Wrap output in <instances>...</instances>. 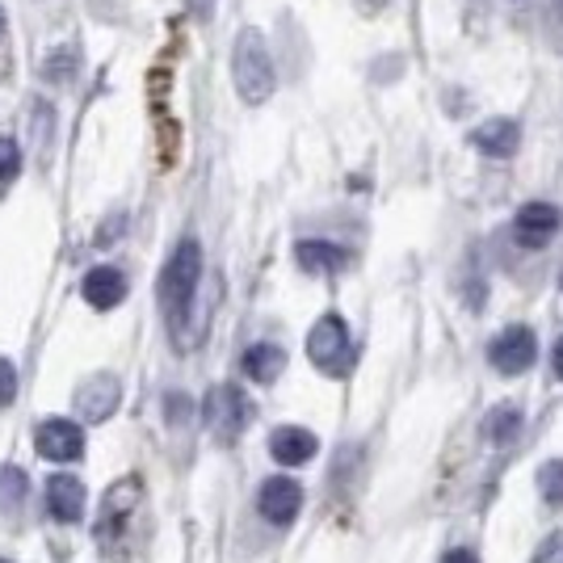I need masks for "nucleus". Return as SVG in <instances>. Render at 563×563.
<instances>
[{
    "instance_id": "nucleus-17",
    "label": "nucleus",
    "mask_w": 563,
    "mask_h": 563,
    "mask_svg": "<svg viewBox=\"0 0 563 563\" xmlns=\"http://www.w3.org/2000/svg\"><path fill=\"white\" fill-rule=\"evenodd\" d=\"M18 168H22V152H18V143L9 140V135H0V181L18 177Z\"/></svg>"
},
{
    "instance_id": "nucleus-8",
    "label": "nucleus",
    "mask_w": 563,
    "mask_h": 563,
    "mask_svg": "<svg viewBox=\"0 0 563 563\" xmlns=\"http://www.w3.org/2000/svg\"><path fill=\"white\" fill-rule=\"evenodd\" d=\"M563 214L560 207H551V202H526L514 219V235L521 249H542L551 235L560 232Z\"/></svg>"
},
{
    "instance_id": "nucleus-10",
    "label": "nucleus",
    "mask_w": 563,
    "mask_h": 563,
    "mask_svg": "<svg viewBox=\"0 0 563 563\" xmlns=\"http://www.w3.org/2000/svg\"><path fill=\"white\" fill-rule=\"evenodd\" d=\"M517 143H521V126L514 118H488V122H479L471 131V147L493 156V161H509L517 152Z\"/></svg>"
},
{
    "instance_id": "nucleus-23",
    "label": "nucleus",
    "mask_w": 563,
    "mask_h": 563,
    "mask_svg": "<svg viewBox=\"0 0 563 563\" xmlns=\"http://www.w3.org/2000/svg\"><path fill=\"white\" fill-rule=\"evenodd\" d=\"M0 38H4V13H0Z\"/></svg>"
},
{
    "instance_id": "nucleus-24",
    "label": "nucleus",
    "mask_w": 563,
    "mask_h": 563,
    "mask_svg": "<svg viewBox=\"0 0 563 563\" xmlns=\"http://www.w3.org/2000/svg\"><path fill=\"white\" fill-rule=\"evenodd\" d=\"M0 563H13V560H0Z\"/></svg>"
},
{
    "instance_id": "nucleus-11",
    "label": "nucleus",
    "mask_w": 563,
    "mask_h": 563,
    "mask_svg": "<svg viewBox=\"0 0 563 563\" xmlns=\"http://www.w3.org/2000/svg\"><path fill=\"white\" fill-rule=\"evenodd\" d=\"M316 450H320L316 433L299 429V424H282V429L269 433V454L278 459L282 467H303V463L316 459Z\"/></svg>"
},
{
    "instance_id": "nucleus-5",
    "label": "nucleus",
    "mask_w": 563,
    "mask_h": 563,
    "mask_svg": "<svg viewBox=\"0 0 563 563\" xmlns=\"http://www.w3.org/2000/svg\"><path fill=\"white\" fill-rule=\"evenodd\" d=\"M539 357V341L526 324H514V329L496 332L493 345H488V362H493L500 375H526Z\"/></svg>"
},
{
    "instance_id": "nucleus-4",
    "label": "nucleus",
    "mask_w": 563,
    "mask_h": 563,
    "mask_svg": "<svg viewBox=\"0 0 563 563\" xmlns=\"http://www.w3.org/2000/svg\"><path fill=\"white\" fill-rule=\"evenodd\" d=\"M202 417H207V424H211L214 438L232 442V438H240V433H244V424H249V417H253V408H249V399H244V391H240V387H232V383H219L211 396H207V404H202Z\"/></svg>"
},
{
    "instance_id": "nucleus-14",
    "label": "nucleus",
    "mask_w": 563,
    "mask_h": 563,
    "mask_svg": "<svg viewBox=\"0 0 563 563\" xmlns=\"http://www.w3.org/2000/svg\"><path fill=\"white\" fill-rule=\"evenodd\" d=\"M295 261L307 274H336L345 265V249H336L329 240H299L295 244Z\"/></svg>"
},
{
    "instance_id": "nucleus-19",
    "label": "nucleus",
    "mask_w": 563,
    "mask_h": 563,
    "mask_svg": "<svg viewBox=\"0 0 563 563\" xmlns=\"http://www.w3.org/2000/svg\"><path fill=\"white\" fill-rule=\"evenodd\" d=\"M18 399V371L9 357H0V404H13Z\"/></svg>"
},
{
    "instance_id": "nucleus-12",
    "label": "nucleus",
    "mask_w": 563,
    "mask_h": 563,
    "mask_svg": "<svg viewBox=\"0 0 563 563\" xmlns=\"http://www.w3.org/2000/svg\"><path fill=\"white\" fill-rule=\"evenodd\" d=\"M80 295H85V303L97 307V311H114L122 299H126V278H122V269L114 265H97L85 274L80 282Z\"/></svg>"
},
{
    "instance_id": "nucleus-6",
    "label": "nucleus",
    "mask_w": 563,
    "mask_h": 563,
    "mask_svg": "<svg viewBox=\"0 0 563 563\" xmlns=\"http://www.w3.org/2000/svg\"><path fill=\"white\" fill-rule=\"evenodd\" d=\"M34 442L43 450V459L51 463H76V459H85V429L68 417H51V421L38 424V433H34Z\"/></svg>"
},
{
    "instance_id": "nucleus-1",
    "label": "nucleus",
    "mask_w": 563,
    "mask_h": 563,
    "mask_svg": "<svg viewBox=\"0 0 563 563\" xmlns=\"http://www.w3.org/2000/svg\"><path fill=\"white\" fill-rule=\"evenodd\" d=\"M232 80L240 101H249V106H265L278 89V71H274V59H269V47H265V34L253 30V25L235 34Z\"/></svg>"
},
{
    "instance_id": "nucleus-7",
    "label": "nucleus",
    "mask_w": 563,
    "mask_h": 563,
    "mask_svg": "<svg viewBox=\"0 0 563 563\" xmlns=\"http://www.w3.org/2000/svg\"><path fill=\"white\" fill-rule=\"evenodd\" d=\"M257 509L261 517H269L274 526H286V521H295L299 509H303V488H299V479H290V475H274V479H265L257 493Z\"/></svg>"
},
{
    "instance_id": "nucleus-9",
    "label": "nucleus",
    "mask_w": 563,
    "mask_h": 563,
    "mask_svg": "<svg viewBox=\"0 0 563 563\" xmlns=\"http://www.w3.org/2000/svg\"><path fill=\"white\" fill-rule=\"evenodd\" d=\"M85 505H89V496H85V484H80L76 475H68V471L51 475L47 479V514L55 517V521H64V526L80 521V517H85Z\"/></svg>"
},
{
    "instance_id": "nucleus-15",
    "label": "nucleus",
    "mask_w": 563,
    "mask_h": 563,
    "mask_svg": "<svg viewBox=\"0 0 563 563\" xmlns=\"http://www.w3.org/2000/svg\"><path fill=\"white\" fill-rule=\"evenodd\" d=\"M244 371H249L253 383H274L286 371V353L278 345H269V341H261V345H253V350L244 353Z\"/></svg>"
},
{
    "instance_id": "nucleus-16",
    "label": "nucleus",
    "mask_w": 563,
    "mask_h": 563,
    "mask_svg": "<svg viewBox=\"0 0 563 563\" xmlns=\"http://www.w3.org/2000/svg\"><path fill=\"white\" fill-rule=\"evenodd\" d=\"M539 493H542V500L563 505V459H555V463H542V467H539Z\"/></svg>"
},
{
    "instance_id": "nucleus-20",
    "label": "nucleus",
    "mask_w": 563,
    "mask_h": 563,
    "mask_svg": "<svg viewBox=\"0 0 563 563\" xmlns=\"http://www.w3.org/2000/svg\"><path fill=\"white\" fill-rule=\"evenodd\" d=\"M517 424H521V412H517V408H496L488 433H493V438H505V433H509V429H517Z\"/></svg>"
},
{
    "instance_id": "nucleus-13",
    "label": "nucleus",
    "mask_w": 563,
    "mask_h": 563,
    "mask_svg": "<svg viewBox=\"0 0 563 563\" xmlns=\"http://www.w3.org/2000/svg\"><path fill=\"white\" fill-rule=\"evenodd\" d=\"M118 378H110V375H101V378H93V383H85L80 387V396H76V412L85 417V421H110L114 417V408H118Z\"/></svg>"
},
{
    "instance_id": "nucleus-2",
    "label": "nucleus",
    "mask_w": 563,
    "mask_h": 563,
    "mask_svg": "<svg viewBox=\"0 0 563 563\" xmlns=\"http://www.w3.org/2000/svg\"><path fill=\"white\" fill-rule=\"evenodd\" d=\"M198 282H202V244L198 240H181L168 257L165 274H161V303L173 332H181L194 295H198Z\"/></svg>"
},
{
    "instance_id": "nucleus-3",
    "label": "nucleus",
    "mask_w": 563,
    "mask_h": 563,
    "mask_svg": "<svg viewBox=\"0 0 563 563\" xmlns=\"http://www.w3.org/2000/svg\"><path fill=\"white\" fill-rule=\"evenodd\" d=\"M307 357L324 371V375L341 378L350 375V362H353V345H350V329L341 316H320L311 332H307Z\"/></svg>"
},
{
    "instance_id": "nucleus-21",
    "label": "nucleus",
    "mask_w": 563,
    "mask_h": 563,
    "mask_svg": "<svg viewBox=\"0 0 563 563\" xmlns=\"http://www.w3.org/2000/svg\"><path fill=\"white\" fill-rule=\"evenodd\" d=\"M442 563H479V555L467 551V547H459V551H446V560Z\"/></svg>"
},
{
    "instance_id": "nucleus-18",
    "label": "nucleus",
    "mask_w": 563,
    "mask_h": 563,
    "mask_svg": "<svg viewBox=\"0 0 563 563\" xmlns=\"http://www.w3.org/2000/svg\"><path fill=\"white\" fill-rule=\"evenodd\" d=\"M534 563H563V530H555V534H547V539L539 542Z\"/></svg>"
},
{
    "instance_id": "nucleus-22",
    "label": "nucleus",
    "mask_w": 563,
    "mask_h": 563,
    "mask_svg": "<svg viewBox=\"0 0 563 563\" xmlns=\"http://www.w3.org/2000/svg\"><path fill=\"white\" fill-rule=\"evenodd\" d=\"M551 362H555V375L563 378V336L555 341V353H551Z\"/></svg>"
}]
</instances>
